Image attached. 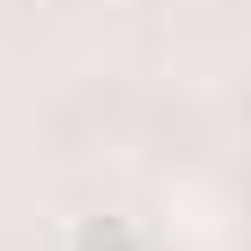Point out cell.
Here are the masks:
<instances>
[{
	"label": "cell",
	"mask_w": 251,
	"mask_h": 251,
	"mask_svg": "<svg viewBox=\"0 0 251 251\" xmlns=\"http://www.w3.org/2000/svg\"><path fill=\"white\" fill-rule=\"evenodd\" d=\"M70 251H139V234H130L122 217H87V226L70 234Z\"/></svg>",
	"instance_id": "obj_1"
}]
</instances>
